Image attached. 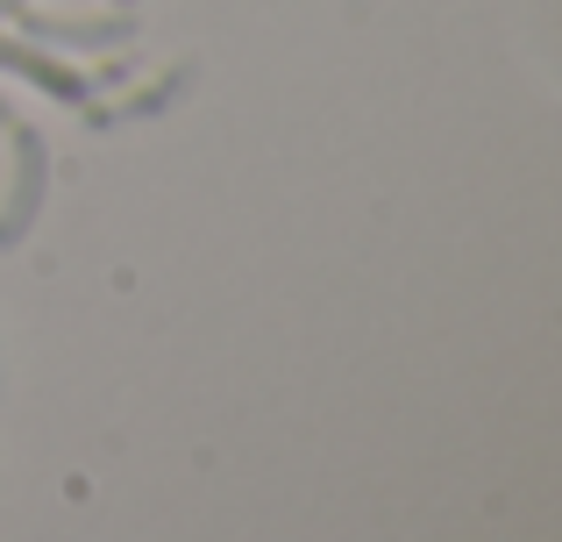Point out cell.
<instances>
[{
	"label": "cell",
	"instance_id": "1",
	"mask_svg": "<svg viewBox=\"0 0 562 542\" xmlns=\"http://www.w3.org/2000/svg\"><path fill=\"white\" fill-rule=\"evenodd\" d=\"M0 14L22 22L29 43H57V51H122V43H136V14L128 8H114V14H43V8H29V0H0Z\"/></svg>",
	"mask_w": 562,
	"mask_h": 542
},
{
	"label": "cell",
	"instance_id": "2",
	"mask_svg": "<svg viewBox=\"0 0 562 542\" xmlns=\"http://www.w3.org/2000/svg\"><path fill=\"white\" fill-rule=\"evenodd\" d=\"M8 136H14V172H8V200H0V251H14L36 229L43 193H50V151H43V136L22 122H8Z\"/></svg>",
	"mask_w": 562,
	"mask_h": 542
},
{
	"label": "cell",
	"instance_id": "3",
	"mask_svg": "<svg viewBox=\"0 0 562 542\" xmlns=\"http://www.w3.org/2000/svg\"><path fill=\"white\" fill-rule=\"evenodd\" d=\"M0 71H14L22 86L65 100V108H79V100L93 93V79H86V71H71L65 57H50L43 43H29V36H0Z\"/></svg>",
	"mask_w": 562,
	"mask_h": 542
},
{
	"label": "cell",
	"instance_id": "4",
	"mask_svg": "<svg viewBox=\"0 0 562 542\" xmlns=\"http://www.w3.org/2000/svg\"><path fill=\"white\" fill-rule=\"evenodd\" d=\"M186 86H192V65H171V71H157V86H136L122 108H100V100H79V108H86V122H93V129H114V122H143V114H165L171 100H186Z\"/></svg>",
	"mask_w": 562,
	"mask_h": 542
},
{
	"label": "cell",
	"instance_id": "5",
	"mask_svg": "<svg viewBox=\"0 0 562 542\" xmlns=\"http://www.w3.org/2000/svg\"><path fill=\"white\" fill-rule=\"evenodd\" d=\"M0 122H14V114H8V100H0Z\"/></svg>",
	"mask_w": 562,
	"mask_h": 542
},
{
	"label": "cell",
	"instance_id": "6",
	"mask_svg": "<svg viewBox=\"0 0 562 542\" xmlns=\"http://www.w3.org/2000/svg\"><path fill=\"white\" fill-rule=\"evenodd\" d=\"M114 8H136V0H114Z\"/></svg>",
	"mask_w": 562,
	"mask_h": 542
}]
</instances>
